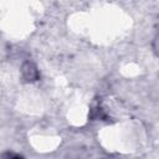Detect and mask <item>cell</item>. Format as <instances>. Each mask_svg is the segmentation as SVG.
<instances>
[{"instance_id":"obj_1","label":"cell","mask_w":159,"mask_h":159,"mask_svg":"<svg viewBox=\"0 0 159 159\" xmlns=\"http://www.w3.org/2000/svg\"><path fill=\"white\" fill-rule=\"evenodd\" d=\"M21 76L25 82L32 83L40 80V71L32 61H25L21 66Z\"/></svg>"},{"instance_id":"obj_2","label":"cell","mask_w":159,"mask_h":159,"mask_svg":"<svg viewBox=\"0 0 159 159\" xmlns=\"http://www.w3.org/2000/svg\"><path fill=\"white\" fill-rule=\"evenodd\" d=\"M0 159H25V158L17 153H14V152H4L0 155Z\"/></svg>"}]
</instances>
